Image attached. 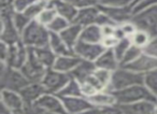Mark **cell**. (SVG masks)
<instances>
[{
	"mask_svg": "<svg viewBox=\"0 0 157 114\" xmlns=\"http://www.w3.org/2000/svg\"><path fill=\"white\" fill-rule=\"evenodd\" d=\"M116 27H117V26H113V25H107V26L101 27V29H102L103 37H110V36H114Z\"/></svg>",
	"mask_w": 157,
	"mask_h": 114,
	"instance_id": "cell-49",
	"label": "cell"
},
{
	"mask_svg": "<svg viewBox=\"0 0 157 114\" xmlns=\"http://www.w3.org/2000/svg\"><path fill=\"white\" fill-rule=\"evenodd\" d=\"M9 50L10 45L5 42H1V46H0V62L6 63L8 58V55H9Z\"/></svg>",
	"mask_w": 157,
	"mask_h": 114,
	"instance_id": "cell-48",
	"label": "cell"
},
{
	"mask_svg": "<svg viewBox=\"0 0 157 114\" xmlns=\"http://www.w3.org/2000/svg\"><path fill=\"white\" fill-rule=\"evenodd\" d=\"M81 88H82V94H83V96L86 97V98H90V97L94 96L96 93H98V90L93 85H90L88 82H82Z\"/></svg>",
	"mask_w": 157,
	"mask_h": 114,
	"instance_id": "cell-44",
	"label": "cell"
},
{
	"mask_svg": "<svg viewBox=\"0 0 157 114\" xmlns=\"http://www.w3.org/2000/svg\"><path fill=\"white\" fill-rule=\"evenodd\" d=\"M45 1H51V0H45Z\"/></svg>",
	"mask_w": 157,
	"mask_h": 114,
	"instance_id": "cell-55",
	"label": "cell"
},
{
	"mask_svg": "<svg viewBox=\"0 0 157 114\" xmlns=\"http://www.w3.org/2000/svg\"><path fill=\"white\" fill-rule=\"evenodd\" d=\"M143 53V50L138 46L133 45L131 44V46L128 48V51L126 52V54L124 55L123 57V59L121 60V67H124V66H127V65L131 64L132 62H135L137 59L138 57Z\"/></svg>",
	"mask_w": 157,
	"mask_h": 114,
	"instance_id": "cell-31",
	"label": "cell"
},
{
	"mask_svg": "<svg viewBox=\"0 0 157 114\" xmlns=\"http://www.w3.org/2000/svg\"><path fill=\"white\" fill-rule=\"evenodd\" d=\"M70 79L71 77L68 73L60 72L52 68L48 69L41 83L46 93L57 95L70 81Z\"/></svg>",
	"mask_w": 157,
	"mask_h": 114,
	"instance_id": "cell-7",
	"label": "cell"
},
{
	"mask_svg": "<svg viewBox=\"0 0 157 114\" xmlns=\"http://www.w3.org/2000/svg\"><path fill=\"white\" fill-rule=\"evenodd\" d=\"M96 67L99 69H105L111 72L115 71L121 67L120 60L117 59L113 48H105V52L98 57V59L95 62Z\"/></svg>",
	"mask_w": 157,
	"mask_h": 114,
	"instance_id": "cell-16",
	"label": "cell"
},
{
	"mask_svg": "<svg viewBox=\"0 0 157 114\" xmlns=\"http://www.w3.org/2000/svg\"><path fill=\"white\" fill-rule=\"evenodd\" d=\"M68 114H78L85 110L95 108L86 97H60Z\"/></svg>",
	"mask_w": 157,
	"mask_h": 114,
	"instance_id": "cell-15",
	"label": "cell"
},
{
	"mask_svg": "<svg viewBox=\"0 0 157 114\" xmlns=\"http://www.w3.org/2000/svg\"><path fill=\"white\" fill-rule=\"evenodd\" d=\"M95 24L98 25V26H100V27L107 26V25H113V26H117V25H116L115 23H114L113 21H112L111 18L107 15V14L102 13L101 11H100V13L98 14V16H97Z\"/></svg>",
	"mask_w": 157,
	"mask_h": 114,
	"instance_id": "cell-43",
	"label": "cell"
},
{
	"mask_svg": "<svg viewBox=\"0 0 157 114\" xmlns=\"http://www.w3.org/2000/svg\"><path fill=\"white\" fill-rule=\"evenodd\" d=\"M120 27L123 30V32L125 33V36L128 37V38H130L131 36L137 31V27H136L135 25H133V23H131L130 21L127 22V23H124V24H122V25H120Z\"/></svg>",
	"mask_w": 157,
	"mask_h": 114,
	"instance_id": "cell-46",
	"label": "cell"
},
{
	"mask_svg": "<svg viewBox=\"0 0 157 114\" xmlns=\"http://www.w3.org/2000/svg\"><path fill=\"white\" fill-rule=\"evenodd\" d=\"M90 101L95 108H105V107H112V105L117 104V100H116L115 95L110 90H100V92L96 93L94 96L90 98H87Z\"/></svg>",
	"mask_w": 157,
	"mask_h": 114,
	"instance_id": "cell-22",
	"label": "cell"
},
{
	"mask_svg": "<svg viewBox=\"0 0 157 114\" xmlns=\"http://www.w3.org/2000/svg\"><path fill=\"white\" fill-rule=\"evenodd\" d=\"M70 24H71V23H70L68 20H66V18L57 15L56 17H55V20L48 26V29L51 31V32L60 33L61 31L65 30L67 27H69Z\"/></svg>",
	"mask_w": 157,
	"mask_h": 114,
	"instance_id": "cell-36",
	"label": "cell"
},
{
	"mask_svg": "<svg viewBox=\"0 0 157 114\" xmlns=\"http://www.w3.org/2000/svg\"><path fill=\"white\" fill-rule=\"evenodd\" d=\"M116 97L117 104H128V103L138 102V101H153L157 102V98L145 87L144 84H138V85L130 86L122 90L112 92Z\"/></svg>",
	"mask_w": 157,
	"mask_h": 114,
	"instance_id": "cell-5",
	"label": "cell"
},
{
	"mask_svg": "<svg viewBox=\"0 0 157 114\" xmlns=\"http://www.w3.org/2000/svg\"><path fill=\"white\" fill-rule=\"evenodd\" d=\"M105 46L101 43H87V42L78 40V42L73 48V53L81 59L96 62L98 57L105 52Z\"/></svg>",
	"mask_w": 157,
	"mask_h": 114,
	"instance_id": "cell-9",
	"label": "cell"
},
{
	"mask_svg": "<svg viewBox=\"0 0 157 114\" xmlns=\"http://www.w3.org/2000/svg\"><path fill=\"white\" fill-rule=\"evenodd\" d=\"M97 69L95 62H90V60H85L81 59V62L78 63V65L69 73V75L72 79L76 80L80 83L84 82L88 77L93 74L95 72V70Z\"/></svg>",
	"mask_w": 157,
	"mask_h": 114,
	"instance_id": "cell-18",
	"label": "cell"
},
{
	"mask_svg": "<svg viewBox=\"0 0 157 114\" xmlns=\"http://www.w3.org/2000/svg\"><path fill=\"white\" fill-rule=\"evenodd\" d=\"M143 83L144 74L129 70V69L125 68V67H120L118 69H116L115 71L112 72L111 83H110L107 90L116 92V90H122L125 89V88L130 87V86Z\"/></svg>",
	"mask_w": 157,
	"mask_h": 114,
	"instance_id": "cell-3",
	"label": "cell"
},
{
	"mask_svg": "<svg viewBox=\"0 0 157 114\" xmlns=\"http://www.w3.org/2000/svg\"><path fill=\"white\" fill-rule=\"evenodd\" d=\"M0 101L9 110L15 114H23L25 109V101L18 92L10 89H1Z\"/></svg>",
	"mask_w": 157,
	"mask_h": 114,
	"instance_id": "cell-12",
	"label": "cell"
},
{
	"mask_svg": "<svg viewBox=\"0 0 157 114\" xmlns=\"http://www.w3.org/2000/svg\"><path fill=\"white\" fill-rule=\"evenodd\" d=\"M57 15H58V14H57L56 10H55L54 8L48 7H48H46L45 9L41 12V14L38 16L37 21L40 23V24L43 25V26L48 27V25H50L51 23L55 20V17H56Z\"/></svg>",
	"mask_w": 157,
	"mask_h": 114,
	"instance_id": "cell-33",
	"label": "cell"
},
{
	"mask_svg": "<svg viewBox=\"0 0 157 114\" xmlns=\"http://www.w3.org/2000/svg\"><path fill=\"white\" fill-rule=\"evenodd\" d=\"M15 10L13 7L2 8L0 14V22H1V31H0V40L1 42L13 45V44L22 42V35L17 30L13 22V14Z\"/></svg>",
	"mask_w": 157,
	"mask_h": 114,
	"instance_id": "cell-4",
	"label": "cell"
},
{
	"mask_svg": "<svg viewBox=\"0 0 157 114\" xmlns=\"http://www.w3.org/2000/svg\"><path fill=\"white\" fill-rule=\"evenodd\" d=\"M0 3H1V9L2 8H10L13 7L14 0H0Z\"/></svg>",
	"mask_w": 157,
	"mask_h": 114,
	"instance_id": "cell-50",
	"label": "cell"
},
{
	"mask_svg": "<svg viewBox=\"0 0 157 114\" xmlns=\"http://www.w3.org/2000/svg\"><path fill=\"white\" fill-rule=\"evenodd\" d=\"M78 114H99V110L98 108H92V109L85 110V111L81 112V113Z\"/></svg>",
	"mask_w": 157,
	"mask_h": 114,
	"instance_id": "cell-52",
	"label": "cell"
},
{
	"mask_svg": "<svg viewBox=\"0 0 157 114\" xmlns=\"http://www.w3.org/2000/svg\"><path fill=\"white\" fill-rule=\"evenodd\" d=\"M0 114H15V113H13L11 110H9L5 104L1 103L0 104Z\"/></svg>",
	"mask_w": 157,
	"mask_h": 114,
	"instance_id": "cell-51",
	"label": "cell"
},
{
	"mask_svg": "<svg viewBox=\"0 0 157 114\" xmlns=\"http://www.w3.org/2000/svg\"><path fill=\"white\" fill-rule=\"evenodd\" d=\"M120 40L115 37V36H110V37H103L101 44L105 46V48H113L114 46L117 44Z\"/></svg>",
	"mask_w": 157,
	"mask_h": 114,
	"instance_id": "cell-47",
	"label": "cell"
},
{
	"mask_svg": "<svg viewBox=\"0 0 157 114\" xmlns=\"http://www.w3.org/2000/svg\"><path fill=\"white\" fill-rule=\"evenodd\" d=\"M48 6L54 8L59 16L68 20L70 23H73L78 12V10L76 8H74L73 6L66 2L63 0H51V1H48Z\"/></svg>",
	"mask_w": 157,
	"mask_h": 114,
	"instance_id": "cell-19",
	"label": "cell"
},
{
	"mask_svg": "<svg viewBox=\"0 0 157 114\" xmlns=\"http://www.w3.org/2000/svg\"><path fill=\"white\" fill-rule=\"evenodd\" d=\"M138 1H140V0H137V1H136V3H137V2H138ZM136 3H135V5H136ZM135 5H133V6H135Z\"/></svg>",
	"mask_w": 157,
	"mask_h": 114,
	"instance_id": "cell-54",
	"label": "cell"
},
{
	"mask_svg": "<svg viewBox=\"0 0 157 114\" xmlns=\"http://www.w3.org/2000/svg\"><path fill=\"white\" fill-rule=\"evenodd\" d=\"M30 50H31V52L33 53L36 58H37V60L42 66L45 67L46 69L53 68L57 56L55 55V53L51 50L50 46H45V48H30Z\"/></svg>",
	"mask_w": 157,
	"mask_h": 114,
	"instance_id": "cell-23",
	"label": "cell"
},
{
	"mask_svg": "<svg viewBox=\"0 0 157 114\" xmlns=\"http://www.w3.org/2000/svg\"><path fill=\"white\" fill-rule=\"evenodd\" d=\"M152 6H157V0H140L132 7L133 14L139 11H142V10L146 9L148 7H152Z\"/></svg>",
	"mask_w": 157,
	"mask_h": 114,
	"instance_id": "cell-42",
	"label": "cell"
},
{
	"mask_svg": "<svg viewBox=\"0 0 157 114\" xmlns=\"http://www.w3.org/2000/svg\"><path fill=\"white\" fill-rule=\"evenodd\" d=\"M102 39H103L102 29H101L100 26H98L96 24L83 27V30L81 32V37H80L81 41L87 42V43H95V44L101 43Z\"/></svg>",
	"mask_w": 157,
	"mask_h": 114,
	"instance_id": "cell-27",
	"label": "cell"
},
{
	"mask_svg": "<svg viewBox=\"0 0 157 114\" xmlns=\"http://www.w3.org/2000/svg\"><path fill=\"white\" fill-rule=\"evenodd\" d=\"M143 52L145 54L151 55V56L157 58V36H154V37L151 38L147 45L143 48Z\"/></svg>",
	"mask_w": 157,
	"mask_h": 114,
	"instance_id": "cell-41",
	"label": "cell"
},
{
	"mask_svg": "<svg viewBox=\"0 0 157 114\" xmlns=\"http://www.w3.org/2000/svg\"><path fill=\"white\" fill-rule=\"evenodd\" d=\"M83 30V27L81 25L75 24V23H71L69 25V27L65 29L63 31H61L59 35L63 38V40L68 44L69 48H71L73 50L74 45L78 42L80 37H81V32Z\"/></svg>",
	"mask_w": 157,
	"mask_h": 114,
	"instance_id": "cell-26",
	"label": "cell"
},
{
	"mask_svg": "<svg viewBox=\"0 0 157 114\" xmlns=\"http://www.w3.org/2000/svg\"><path fill=\"white\" fill-rule=\"evenodd\" d=\"M50 35L48 27L33 20L22 32V42L29 48H45L50 45Z\"/></svg>",
	"mask_w": 157,
	"mask_h": 114,
	"instance_id": "cell-1",
	"label": "cell"
},
{
	"mask_svg": "<svg viewBox=\"0 0 157 114\" xmlns=\"http://www.w3.org/2000/svg\"><path fill=\"white\" fill-rule=\"evenodd\" d=\"M48 1H45V0H37V1L33 2L24 13L26 14L31 21L37 20L38 16L41 14V12L48 7Z\"/></svg>",
	"mask_w": 157,
	"mask_h": 114,
	"instance_id": "cell-29",
	"label": "cell"
},
{
	"mask_svg": "<svg viewBox=\"0 0 157 114\" xmlns=\"http://www.w3.org/2000/svg\"><path fill=\"white\" fill-rule=\"evenodd\" d=\"M51 50L55 53L56 56H68L74 55L73 50L68 46V44L63 40L59 33L51 32L50 35V45Z\"/></svg>",
	"mask_w": 157,
	"mask_h": 114,
	"instance_id": "cell-25",
	"label": "cell"
},
{
	"mask_svg": "<svg viewBox=\"0 0 157 114\" xmlns=\"http://www.w3.org/2000/svg\"><path fill=\"white\" fill-rule=\"evenodd\" d=\"M57 95H58L59 97H78V96H83V94H82L81 83L71 78V79H70V81L66 84L65 87H63Z\"/></svg>",
	"mask_w": 157,
	"mask_h": 114,
	"instance_id": "cell-28",
	"label": "cell"
},
{
	"mask_svg": "<svg viewBox=\"0 0 157 114\" xmlns=\"http://www.w3.org/2000/svg\"><path fill=\"white\" fill-rule=\"evenodd\" d=\"M99 13H100V10L97 7V5L80 9L78 12V15H76L75 20L73 21V23L81 25L82 27L93 25L96 22V18Z\"/></svg>",
	"mask_w": 157,
	"mask_h": 114,
	"instance_id": "cell-21",
	"label": "cell"
},
{
	"mask_svg": "<svg viewBox=\"0 0 157 114\" xmlns=\"http://www.w3.org/2000/svg\"><path fill=\"white\" fill-rule=\"evenodd\" d=\"M37 0H14L13 8L15 10V12H22V13H24Z\"/></svg>",
	"mask_w": 157,
	"mask_h": 114,
	"instance_id": "cell-40",
	"label": "cell"
},
{
	"mask_svg": "<svg viewBox=\"0 0 157 114\" xmlns=\"http://www.w3.org/2000/svg\"><path fill=\"white\" fill-rule=\"evenodd\" d=\"M137 0H97V3L107 7H133Z\"/></svg>",
	"mask_w": 157,
	"mask_h": 114,
	"instance_id": "cell-38",
	"label": "cell"
},
{
	"mask_svg": "<svg viewBox=\"0 0 157 114\" xmlns=\"http://www.w3.org/2000/svg\"><path fill=\"white\" fill-rule=\"evenodd\" d=\"M131 44L132 43H131L130 38L126 37V38H124V39L120 40V41L117 42V44L113 48L114 53H115L117 59L120 60V64H121V60H122L123 57H124V55L126 54V52L128 51V48L131 46Z\"/></svg>",
	"mask_w": 157,
	"mask_h": 114,
	"instance_id": "cell-35",
	"label": "cell"
},
{
	"mask_svg": "<svg viewBox=\"0 0 157 114\" xmlns=\"http://www.w3.org/2000/svg\"><path fill=\"white\" fill-rule=\"evenodd\" d=\"M124 67L129 69V70L135 71V72L145 74V73L151 72V71L157 69V58L151 56V55L145 54L143 52L135 62H132L131 64Z\"/></svg>",
	"mask_w": 157,
	"mask_h": 114,
	"instance_id": "cell-14",
	"label": "cell"
},
{
	"mask_svg": "<svg viewBox=\"0 0 157 114\" xmlns=\"http://www.w3.org/2000/svg\"><path fill=\"white\" fill-rule=\"evenodd\" d=\"M98 110H99V114H124V112H123L120 104L112 105V107L100 108Z\"/></svg>",
	"mask_w": 157,
	"mask_h": 114,
	"instance_id": "cell-45",
	"label": "cell"
},
{
	"mask_svg": "<svg viewBox=\"0 0 157 114\" xmlns=\"http://www.w3.org/2000/svg\"><path fill=\"white\" fill-rule=\"evenodd\" d=\"M45 93L42 83H29L21 90L20 94L24 99L25 104H35L38 99Z\"/></svg>",
	"mask_w": 157,
	"mask_h": 114,
	"instance_id": "cell-20",
	"label": "cell"
},
{
	"mask_svg": "<svg viewBox=\"0 0 157 114\" xmlns=\"http://www.w3.org/2000/svg\"><path fill=\"white\" fill-rule=\"evenodd\" d=\"M144 85L157 98V69L144 74Z\"/></svg>",
	"mask_w": 157,
	"mask_h": 114,
	"instance_id": "cell-34",
	"label": "cell"
},
{
	"mask_svg": "<svg viewBox=\"0 0 157 114\" xmlns=\"http://www.w3.org/2000/svg\"><path fill=\"white\" fill-rule=\"evenodd\" d=\"M157 102L153 101H138V102L120 104L124 114H155V108Z\"/></svg>",
	"mask_w": 157,
	"mask_h": 114,
	"instance_id": "cell-17",
	"label": "cell"
},
{
	"mask_svg": "<svg viewBox=\"0 0 157 114\" xmlns=\"http://www.w3.org/2000/svg\"><path fill=\"white\" fill-rule=\"evenodd\" d=\"M137 29L147 31L151 37L157 36V6H152L139 11L130 20Z\"/></svg>",
	"mask_w": 157,
	"mask_h": 114,
	"instance_id": "cell-6",
	"label": "cell"
},
{
	"mask_svg": "<svg viewBox=\"0 0 157 114\" xmlns=\"http://www.w3.org/2000/svg\"><path fill=\"white\" fill-rule=\"evenodd\" d=\"M151 38L152 37H151V35L147 32V31L137 29V31L130 37V40H131V43H132L133 45L138 46V48L143 50V48L147 45L148 42H150Z\"/></svg>",
	"mask_w": 157,
	"mask_h": 114,
	"instance_id": "cell-30",
	"label": "cell"
},
{
	"mask_svg": "<svg viewBox=\"0 0 157 114\" xmlns=\"http://www.w3.org/2000/svg\"><path fill=\"white\" fill-rule=\"evenodd\" d=\"M63 1L70 3V5L73 6L78 10L97 5V0H63Z\"/></svg>",
	"mask_w": 157,
	"mask_h": 114,
	"instance_id": "cell-39",
	"label": "cell"
},
{
	"mask_svg": "<svg viewBox=\"0 0 157 114\" xmlns=\"http://www.w3.org/2000/svg\"><path fill=\"white\" fill-rule=\"evenodd\" d=\"M0 85L1 89H10L18 92L26 87L30 82L27 80L21 70L8 66L6 63L0 62Z\"/></svg>",
	"mask_w": 157,
	"mask_h": 114,
	"instance_id": "cell-2",
	"label": "cell"
},
{
	"mask_svg": "<svg viewBox=\"0 0 157 114\" xmlns=\"http://www.w3.org/2000/svg\"><path fill=\"white\" fill-rule=\"evenodd\" d=\"M97 81L100 83V85L103 87V89H108L110 83H111L112 79V72L109 70H105V69H99L97 68L95 72L93 73Z\"/></svg>",
	"mask_w": 157,
	"mask_h": 114,
	"instance_id": "cell-32",
	"label": "cell"
},
{
	"mask_svg": "<svg viewBox=\"0 0 157 114\" xmlns=\"http://www.w3.org/2000/svg\"><path fill=\"white\" fill-rule=\"evenodd\" d=\"M21 71L24 73V75L30 83H41L48 69L38 62L33 53L29 48L28 59H27L26 64L23 66V68L21 69Z\"/></svg>",
	"mask_w": 157,
	"mask_h": 114,
	"instance_id": "cell-8",
	"label": "cell"
},
{
	"mask_svg": "<svg viewBox=\"0 0 157 114\" xmlns=\"http://www.w3.org/2000/svg\"><path fill=\"white\" fill-rule=\"evenodd\" d=\"M97 7L102 13L107 14L117 26L129 22L133 15L131 6L129 7H107V6H101L97 3Z\"/></svg>",
	"mask_w": 157,
	"mask_h": 114,
	"instance_id": "cell-11",
	"label": "cell"
},
{
	"mask_svg": "<svg viewBox=\"0 0 157 114\" xmlns=\"http://www.w3.org/2000/svg\"><path fill=\"white\" fill-rule=\"evenodd\" d=\"M13 22H14V25L16 26V28H17V30L20 31L21 35H22V32L25 30V28L31 23V20L25 13L15 12V13L13 14Z\"/></svg>",
	"mask_w": 157,
	"mask_h": 114,
	"instance_id": "cell-37",
	"label": "cell"
},
{
	"mask_svg": "<svg viewBox=\"0 0 157 114\" xmlns=\"http://www.w3.org/2000/svg\"><path fill=\"white\" fill-rule=\"evenodd\" d=\"M28 55L29 48L23 42L10 45L9 55H8V58L6 60V64L12 68L21 70L23 66L26 64L27 59H28Z\"/></svg>",
	"mask_w": 157,
	"mask_h": 114,
	"instance_id": "cell-10",
	"label": "cell"
},
{
	"mask_svg": "<svg viewBox=\"0 0 157 114\" xmlns=\"http://www.w3.org/2000/svg\"><path fill=\"white\" fill-rule=\"evenodd\" d=\"M81 62V58L76 55H68V56H57L53 69L69 74Z\"/></svg>",
	"mask_w": 157,
	"mask_h": 114,
	"instance_id": "cell-24",
	"label": "cell"
},
{
	"mask_svg": "<svg viewBox=\"0 0 157 114\" xmlns=\"http://www.w3.org/2000/svg\"><path fill=\"white\" fill-rule=\"evenodd\" d=\"M35 104L54 114H68L63 103V100L58 95L45 93L38 99Z\"/></svg>",
	"mask_w": 157,
	"mask_h": 114,
	"instance_id": "cell-13",
	"label": "cell"
},
{
	"mask_svg": "<svg viewBox=\"0 0 157 114\" xmlns=\"http://www.w3.org/2000/svg\"><path fill=\"white\" fill-rule=\"evenodd\" d=\"M155 114H157V103H156V108H155Z\"/></svg>",
	"mask_w": 157,
	"mask_h": 114,
	"instance_id": "cell-53",
	"label": "cell"
}]
</instances>
